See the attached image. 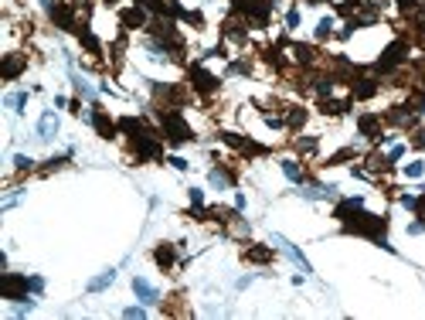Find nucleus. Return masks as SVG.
Returning <instances> with one entry per match:
<instances>
[{
  "mask_svg": "<svg viewBox=\"0 0 425 320\" xmlns=\"http://www.w3.org/2000/svg\"><path fill=\"white\" fill-rule=\"evenodd\" d=\"M27 286H31V279H24L17 273H4L0 276V297L4 300H27Z\"/></svg>",
  "mask_w": 425,
  "mask_h": 320,
  "instance_id": "f257e3e1",
  "label": "nucleus"
},
{
  "mask_svg": "<svg viewBox=\"0 0 425 320\" xmlns=\"http://www.w3.org/2000/svg\"><path fill=\"white\" fill-rule=\"evenodd\" d=\"M164 133L170 137V143H187V140H190V126L180 119V113H167V116H164Z\"/></svg>",
  "mask_w": 425,
  "mask_h": 320,
  "instance_id": "f03ea898",
  "label": "nucleus"
},
{
  "mask_svg": "<svg viewBox=\"0 0 425 320\" xmlns=\"http://www.w3.org/2000/svg\"><path fill=\"white\" fill-rule=\"evenodd\" d=\"M272 242H276V245H279V249H282V252H286V255H289L292 263L300 266L303 273H313V266L306 263V255H303V252H300V249H296V245H292V242H286V239H282V235H272Z\"/></svg>",
  "mask_w": 425,
  "mask_h": 320,
  "instance_id": "7ed1b4c3",
  "label": "nucleus"
},
{
  "mask_svg": "<svg viewBox=\"0 0 425 320\" xmlns=\"http://www.w3.org/2000/svg\"><path fill=\"white\" fill-rule=\"evenodd\" d=\"M405 51H408V45H405V41H395V45L384 51V58L378 61V72H388V69H395L398 61H405Z\"/></svg>",
  "mask_w": 425,
  "mask_h": 320,
  "instance_id": "20e7f679",
  "label": "nucleus"
},
{
  "mask_svg": "<svg viewBox=\"0 0 425 320\" xmlns=\"http://www.w3.org/2000/svg\"><path fill=\"white\" fill-rule=\"evenodd\" d=\"M238 11L248 14V17H255L258 24H266V17H269V0H238Z\"/></svg>",
  "mask_w": 425,
  "mask_h": 320,
  "instance_id": "39448f33",
  "label": "nucleus"
},
{
  "mask_svg": "<svg viewBox=\"0 0 425 320\" xmlns=\"http://www.w3.org/2000/svg\"><path fill=\"white\" fill-rule=\"evenodd\" d=\"M190 82H194V89H201V92L218 89V79H214L211 72H204V69H190Z\"/></svg>",
  "mask_w": 425,
  "mask_h": 320,
  "instance_id": "423d86ee",
  "label": "nucleus"
},
{
  "mask_svg": "<svg viewBox=\"0 0 425 320\" xmlns=\"http://www.w3.org/2000/svg\"><path fill=\"white\" fill-rule=\"evenodd\" d=\"M24 65H27L24 55H7V58H4V65H0V75H4V79H17V75L24 72Z\"/></svg>",
  "mask_w": 425,
  "mask_h": 320,
  "instance_id": "0eeeda50",
  "label": "nucleus"
},
{
  "mask_svg": "<svg viewBox=\"0 0 425 320\" xmlns=\"http://www.w3.org/2000/svg\"><path fill=\"white\" fill-rule=\"evenodd\" d=\"M133 293L143 300V303H157V300H160V293H157V290H153L150 283H146V279H140V276L133 279Z\"/></svg>",
  "mask_w": 425,
  "mask_h": 320,
  "instance_id": "6e6552de",
  "label": "nucleus"
},
{
  "mask_svg": "<svg viewBox=\"0 0 425 320\" xmlns=\"http://www.w3.org/2000/svg\"><path fill=\"white\" fill-rule=\"evenodd\" d=\"M55 133H58V116L48 109V113L41 116V123H38V137H41V140H51Z\"/></svg>",
  "mask_w": 425,
  "mask_h": 320,
  "instance_id": "1a4fd4ad",
  "label": "nucleus"
},
{
  "mask_svg": "<svg viewBox=\"0 0 425 320\" xmlns=\"http://www.w3.org/2000/svg\"><path fill=\"white\" fill-rule=\"evenodd\" d=\"M119 21H123L126 27H140V24L146 21V14H143V7H129V11L119 14Z\"/></svg>",
  "mask_w": 425,
  "mask_h": 320,
  "instance_id": "9d476101",
  "label": "nucleus"
},
{
  "mask_svg": "<svg viewBox=\"0 0 425 320\" xmlns=\"http://www.w3.org/2000/svg\"><path fill=\"white\" fill-rule=\"evenodd\" d=\"M374 92H378L374 79H354V95H357V99H371Z\"/></svg>",
  "mask_w": 425,
  "mask_h": 320,
  "instance_id": "9b49d317",
  "label": "nucleus"
},
{
  "mask_svg": "<svg viewBox=\"0 0 425 320\" xmlns=\"http://www.w3.org/2000/svg\"><path fill=\"white\" fill-rule=\"evenodd\" d=\"M361 133L371 140H378L381 137V123H378V116H361Z\"/></svg>",
  "mask_w": 425,
  "mask_h": 320,
  "instance_id": "f8f14e48",
  "label": "nucleus"
},
{
  "mask_svg": "<svg viewBox=\"0 0 425 320\" xmlns=\"http://www.w3.org/2000/svg\"><path fill=\"white\" fill-rule=\"evenodd\" d=\"M361 205H364V201H361V198H347V201H340V205H337L334 218H340V221H347V215H350V211H357Z\"/></svg>",
  "mask_w": 425,
  "mask_h": 320,
  "instance_id": "ddd939ff",
  "label": "nucleus"
},
{
  "mask_svg": "<svg viewBox=\"0 0 425 320\" xmlns=\"http://www.w3.org/2000/svg\"><path fill=\"white\" fill-rule=\"evenodd\" d=\"M51 17H55L65 31H75V17H72V11H68V7H51Z\"/></svg>",
  "mask_w": 425,
  "mask_h": 320,
  "instance_id": "4468645a",
  "label": "nucleus"
},
{
  "mask_svg": "<svg viewBox=\"0 0 425 320\" xmlns=\"http://www.w3.org/2000/svg\"><path fill=\"white\" fill-rule=\"evenodd\" d=\"M116 279V269H106L102 276H95V279H89V293H99V290H106V286Z\"/></svg>",
  "mask_w": 425,
  "mask_h": 320,
  "instance_id": "2eb2a0df",
  "label": "nucleus"
},
{
  "mask_svg": "<svg viewBox=\"0 0 425 320\" xmlns=\"http://www.w3.org/2000/svg\"><path fill=\"white\" fill-rule=\"evenodd\" d=\"M92 123H95V130H99V137H112V133H116V126H112L102 113H92Z\"/></svg>",
  "mask_w": 425,
  "mask_h": 320,
  "instance_id": "dca6fc26",
  "label": "nucleus"
},
{
  "mask_svg": "<svg viewBox=\"0 0 425 320\" xmlns=\"http://www.w3.org/2000/svg\"><path fill=\"white\" fill-rule=\"evenodd\" d=\"M282 171H286V177H289V181H296V184L303 181V171H300V164H296V160H282Z\"/></svg>",
  "mask_w": 425,
  "mask_h": 320,
  "instance_id": "f3484780",
  "label": "nucleus"
},
{
  "mask_svg": "<svg viewBox=\"0 0 425 320\" xmlns=\"http://www.w3.org/2000/svg\"><path fill=\"white\" fill-rule=\"evenodd\" d=\"M245 259L248 263H269V259H272V249H248Z\"/></svg>",
  "mask_w": 425,
  "mask_h": 320,
  "instance_id": "a211bd4d",
  "label": "nucleus"
},
{
  "mask_svg": "<svg viewBox=\"0 0 425 320\" xmlns=\"http://www.w3.org/2000/svg\"><path fill=\"white\" fill-rule=\"evenodd\" d=\"M157 263L164 266V269L174 266V249H170V245H160V249H157Z\"/></svg>",
  "mask_w": 425,
  "mask_h": 320,
  "instance_id": "6ab92c4d",
  "label": "nucleus"
},
{
  "mask_svg": "<svg viewBox=\"0 0 425 320\" xmlns=\"http://www.w3.org/2000/svg\"><path fill=\"white\" fill-rule=\"evenodd\" d=\"M292 55H296V61L310 65V61H313V48H310V45H296V48H292Z\"/></svg>",
  "mask_w": 425,
  "mask_h": 320,
  "instance_id": "aec40b11",
  "label": "nucleus"
},
{
  "mask_svg": "<svg viewBox=\"0 0 425 320\" xmlns=\"http://www.w3.org/2000/svg\"><path fill=\"white\" fill-rule=\"evenodd\" d=\"M24 103H27V92H14V95H7V106H11L14 113H21Z\"/></svg>",
  "mask_w": 425,
  "mask_h": 320,
  "instance_id": "412c9836",
  "label": "nucleus"
},
{
  "mask_svg": "<svg viewBox=\"0 0 425 320\" xmlns=\"http://www.w3.org/2000/svg\"><path fill=\"white\" fill-rule=\"evenodd\" d=\"M82 45L89 48L92 55H99V41H95V35H89V31H82Z\"/></svg>",
  "mask_w": 425,
  "mask_h": 320,
  "instance_id": "4be33fe9",
  "label": "nucleus"
},
{
  "mask_svg": "<svg viewBox=\"0 0 425 320\" xmlns=\"http://www.w3.org/2000/svg\"><path fill=\"white\" fill-rule=\"evenodd\" d=\"M330 31H334V21H330V17H323V21L316 24V38H326Z\"/></svg>",
  "mask_w": 425,
  "mask_h": 320,
  "instance_id": "5701e85b",
  "label": "nucleus"
},
{
  "mask_svg": "<svg viewBox=\"0 0 425 320\" xmlns=\"http://www.w3.org/2000/svg\"><path fill=\"white\" fill-rule=\"evenodd\" d=\"M31 164H34V160L24 157V153H17V157H14V167H17V171H31Z\"/></svg>",
  "mask_w": 425,
  "mask_h": 320,
  "instance_id": "b1692460",
  "label": "nucleus"
},
{
  "mask_svg": "<svg viewBox=\"0 0 425 320\" xmlns=\"http://www.w3.org/2000/svg\"><path fill=\"white\" fill-rule=\"evenodd\" d=\"M211 184H214V187H228V174H221V171H211Z\"/></svg>",
  "mask_w": 425,
  "mask_h": 320,
  "instance_id": "393cba45",
  "label": "nucleus"
},
{
  "mask_svg": "<svg viewBox=\"0 0 425 320\" xmlns=\"http://www.w3.org/2000/svg\"><path fill=\"white\" fill-rule=\"evenodd\" d=\"M123 317H129V320H140V317H146V310H143V307H126V310H123Z\"/></svg>",
  "mask_w": 425,
  "mask_h": 320,
  "instance_id": "a878e982",
  "label": "nucleus"
},
{
  "mask_svg": "<svg viewBox=\"0 0 425 320\" xmlns=\"http://www.w3.org/2000/svg\"><path fill=\"white\" fill-rule=\"evenodd\" d=\"M303 119H306V109H292L289 113V126H303Z\"/></svg>",
  "mask_w": 425,
  "mask_h": 320,
  "instance_id": "bb28decb",
  "label": "nucleus"
},
{
  "mask_svg": "<svg viewBox=\"0 0 425 320\" xmlns=\"http://www.w3.org/2000/svg\"><path fill=\"white\" fill-rule=\"evenodd\" d=\"M405 174H408V177H422V174H425V167L418 164V160H415V164H408V167H405Z\"/></svg>",
  "mask_w": 425,
  "mask_h": 320,
  "instance_id": "cd10ccee",
  "label": "nucleus"
},
{
  "mask_svg": "<svg viewBox=\"0 0 425 320\" xmlns=\"http://www.w3.org/2000/svg\"><path fill=\"white\" fill-rule=\"evenodd\" d=\"M190 205H198V208L204 205V195H201V191H198V187H190Z\"/></svg>",
  "mask_w": 425,
  "mask_h": 320,
  "instance_id": "c85d7f7f",
  "label": "nucleus"
},
{
  "mask_svg": "<svg viewBox=\"0 0 425 320\" xmlns=\"http://www.w3.org/2000/svg\"><path fill=\"white\" fill-rule=\"evenodd\" d=\"M330 89H334V85H330V79H320V85H316V92H320V95H330Z\"/></svg>",
  "mask_w": 425,
  "mask_h": 320,
  "instance_id": "c756f323",
  "label": "nucleus"
},
{
  "mask_svg": "<svg viewBox=\"0 0 425 320\" xmlns=\"http://www.w3.org/2000/svg\"><path fill=\"white\" fill-rule=\"evenodd\" d=\"M344 109H347L344 103H326V113H334V116H340V113H344Z\"/></svg>",
  "mask_w": 425,
  "mask_h": 320,
  "instance_id": "7c9ffc66",
  "label": "nucleus"
},
{
  "mask_svg": "<svg viewBox=\"0 0 425 320\" xmlns=\"http://www.w3.org/2000/svg\"><path fill=\"white\" fill-rule=\"evenodd\" d=\"M286 21H289V27H296V24H300V11H289V14H286Z\"/></svg>",
  "mask_w": 425,
  "mask_h": 320,
  "instance_id": "2f4dec72",
  "label": "nucleus"
},
{
  "mask_svg": "<svg viewBox=\"0 0 425 320\" xmlns=\"http://www.w3.org/2000/svg\"><path fill=\"white\" fill-rule=\"evenodd\" d=\"M398 7H402V11H412V7H418V0H398Z\"/></svg>",
  "mask_w": 425,
  "mask_h": 320,
  "instance_id": "473e14b6",
  "label": "nucleus"
},
{
  "mask_svg": "<svg viewBox=\"0 0 425 320\" xmlns=\"http://www.w3.org/2000/svg\"><path fill=\"white\" fill-rule=\"evenodd\" d=\"M170 164H174L177 171H187V160H180V157H170Z\"/></svg>",
  "mask_w": 425,
  "mask_h": 320,
  "instance_id": "72a5a7b5",
  "label": "nucleus"
},
{
  "mask_svg": "<svg viewBox=\"0 0 425 320\" xmlns=\"http://www.w3.org/2000/svg\"><path fill=\"white\" fill-rule=\"evenodd\" d=\"M405 153V147H391V153H388V160H398Z\"/></svg>",
  "mask_w": 425,
  "mask_h": 320,
  "instance_id": "f704fd0d",
  "label": "nucleus"
},
{
  "mask_svg": "<svg viewBox=\"0 0 425 320\" xmlns=\"http://www.w3.org/2000/svg\"><path fill=\"white\" fill-rule=\"evenodd\" d=\"M415 143H418V147H425V133H418V137H415Z\"/></svg>",
  "mask_w": 425,
  "mask_h": 320,
  "instance_id": "c9c22d12",
  "label": "nucleus"
},
{
  "mask_svg": "<svg viewBox=\"0 0 425 320\" xmlns=\"http://www.w3.org/2000/svg\"><path fill=\"white\" fill-rule=\"evenodd\" d=\"M422 85H425V69H422Z\"/></svg>",
  "mask_w": 425,
  "mask_h": 320,
  "instance_id": "e433bc0d",
  "label": "nucleus"
},
{
  "mask_svg": "<svg viewBox=\"0 0 425 320\" xmlns=\"http://www.w3.org/2000/svg\"><path fill=\"white\" fill-rule=\"evenodd\" d=\"M306 4H320V0H306Z\"/></svg>",
  "mask_w": 425,
  "mask_h": 320,
  "instance_id": "4c0bfd02",
  "label": "nucleus"
}]
</instances>
